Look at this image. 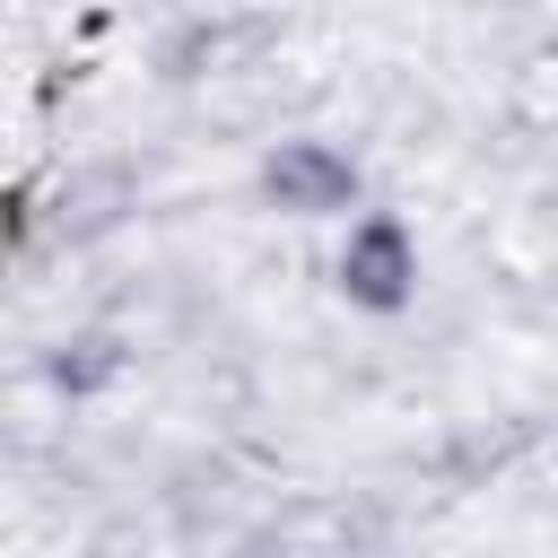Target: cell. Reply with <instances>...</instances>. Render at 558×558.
<instances>
[{
	"label": "cell",
	"instance_id": "1",
	"mask_svg": "<svg viewBox=\"0 0 558 558\" xmlns=\"http://www.w3.org/2000/svg\"><path fill=\"white\" fill-rule=\"evenodd\" d=\"M331 288L357 314H401L418 296V235L401 209H349L340 253H331Z\"/></svg>",
	"mask_w": 558,
	"mask_h": 558
},
{
	"label": "cell",
	"instance_id": "2",
	"mask_svg": "<svg viewBox=\"0 0 558 558\" xmlns=\"http://www.w3.org/2000/svg\"><path fill=\"white\" fill-rule=\"evenodd\" d=\"M262 201L279 218H349L357 209V157L331 140H279L262 157Z\"/></svg>",
	"mask_w": 558,
	"mask_h": 558
}]
</instances>
